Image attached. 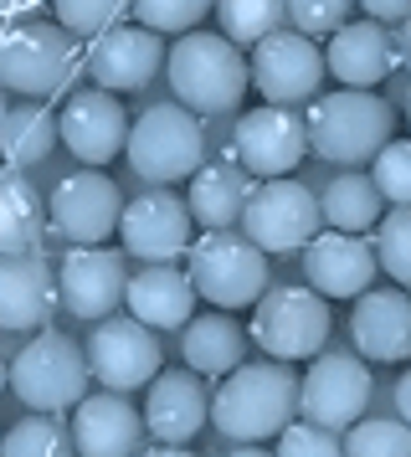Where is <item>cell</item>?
Instances as JSON below:
<instances>
[{
  "label": "cell",
  "instance_id": "9",
  "mask_svg": "<svg viewBox=\"0 0 411 457\" xmlns=\"http://www.w3.org/2000/svg\"><path fill=\"white\" fill-rule=\"evenodd\" d=\"M123 195L98 165H82L62 175L52 201H46V231H57L67 247H98L119 231Z\"/></svg>",
  "mask_w": 411,
  "mask_h": 457
},
{
  "label": "cell",
  "instance_id": "35",
  "mask_svg": "<svg viewBox=\"0 0 411 457\" xmlns=\"http://www.w3.org/2000/svg\"><path fill=\"white\" fill-rule=\"evenodd\" d=\"M129 11L139 26H155L160 37H185L216 11V0H129Z\"/></svg>",
  "mask_w": 411,
  "mask_h": 457
},
{
  "label": "cell",
  "instance_id": "6",
  "mask_svg": "<svg viewBox=\"0 0 411 457\" xmlns=\"http://www.w3.org/2000/svg\"><path fill=\"white\" fill-rule=\"evenodd\" d=\"M129 165L139 180L155 186H180L196 170L206 165V129L196 119V108H185L180 98L160 108H144L139 119L129 124Z\"/></svg>",
  "mask_w": 411,
  "mask_h": 457
},
{
  "label": "cell",
  "instance_id": "23",
  "mask_svg": "<svg viewBox=\"0 0 411 457\" xmlns=\"http://www.w3.org/2000/svg\"><path fill=\"white\" fill-rule=\"evenodd\" d=\"M144 411L129 406V391H108L103 386L98 395H82L72 406V442H78L82 457H129L144 453Z\"/></svg>",
  "mask_w": 411,
  "mask_h": 457
},
{
  "label": "cell",
  "instance_id": "33",
  "mask_svg": "<svg viewBox=\"0 0 411 457\" xmlns=\"http://www.w3.org/2000/svg\"><path fill=\"white\" fill-rule=\"evenodd\" d=\"M349 457H411V421L407 416H360L345 432Z\"/></svg>",
  "mask_w": 411,
  "mask_h": 457
},
{
  "label": "cell",
  "instance_id": "12",
  "mask_svg": "<svg viewBox=\"0 0 411 457\" xmlns=\"http://www.w3.org/2000/svg\"><path fill=\"white\" fill-rule=\"evenodd\" d=\"M308 154H314V145H308V119H298L288 104L247 108L242 119H237V129H231V160H242L257 180L293 175Z\"/></svg>",
  "mask_w": 411,
  "mask_h": 457
},
{
  "label": "cell",
  "instance_id": "43",
  "mask_svg": "<svg viewBox=\"0 0 411 457\" xmlns=\"http://www.w3.org/2000/svg\"><path fill=\"white\" fill-rule=\"evenodd\" d=\"M396 57H401V62L411 67V16L401 21V31H396Z\"/></svg>",
  "mask_w": 411,
  "mask_h": 457
},
{
  "label": "cell",
  "instance_id": "29",
  "mask_svg": "<svg viewBox=\"0 0 411 457\" xmlns=\"http://www.w3.org/2000/svg\"><path fill=\"white\" fill-rule=\"evenodd\" d=\"M46 231L37 186L26 180V170L0 160V252H31Z\"/></svg>",
  "mask_w": 411,
  "mask_h": 457
},
{
  "label": "cell",
  "instance_id": "28",
  "mask_svg": "<svg viewBox=\"0 0 411 457\" xmlns=\"http://www.w3.org/2000/svg\"><path fill=\"white\" fill-rule=\"evenodd\" d=\"M180 334H185V339H180L185 365H190V370H201L206 380H222V375H231L247 360V334H242V324H237L226 309L196 313Z\"/></svg>",
  "mask_w": 411,
  "mask_h": 457
},
{
  "label": "cell",
  "instance_id": "22",
  "mask_svg": "<svg viewBox=\"0 0 411 457\" xmlns=\"http://www.w3.org/2000/svg\"><path fill=\"white\" fill-rule=\"evenodd\" d=\"M349 339L375 365L411 360V293L401 283L396 288H365L349 309Z\"/></svg>",
  "mask_w": 411,
  "mask_h": 457
},
{
  "label": "cell",
  "instance_id": "38",
  "mask_svg": "<svg viewBox=\"0 0 411 457\" xmlns=\"http://www.w3.org/2000/svg\"><path fill=\"white\" fill-rule=\"evenodd\" d=\"M278 453L283 457H334V453H345V436H334L329 427L308 421V416H293L278 432Z\"/></svg>",
  "mask_w": 411,
  "mask_h": 457
},
{
  "label": "cell",
  "instance_id": "16",
  "mask_svg": "<svg viewBox=\"0 0 411 457\" xmlns=\"http://www.w3.org/2000/svg\"><path fill=\"white\" fill-rule=\"evenodd\" d=\"M57 288H62V309L72 319L98 324L123 303L129 293V272H123V252H113L108 242L98 247H72L57 262Z\"/></svg>",
  "mask_w": 411,
  "mask_h": 457
},
{
  "label": "cell",
  "instance_id": "14",
  "mask_svg": "<svg viewBox=\"0 0 411 457\" xmlns=\"http://www.w3.org/2000/svg\"><path fill=\"white\" fill-rule=\"evenodd\" d=\"M324 52L314 46V37H304L298 26L293 31H273L263 42L252 46V87L263 93L267 104H304L319 93L324 83Z\"/></svg>",
  "mask_w": 411,
  "mask_h": 457
},
{
  "label": "cell",
  "instance_id": "11",
  "mask_svg": "<svg viewBox=\"0 0 411 457\" xmlns=\"http://www.w3.org/2000/svg\"><path fill=\"white\" fill-rule=\"evenodd\" d=\"M319 221H324V206L319 195L288 175H273L252 190V201L242 211V231L257 242L263 252H298L319 237Z\"/></svg>",
  "mask_w": 411,
  "mask_h": 457
},
{
  "label": "cell",
  "instance_id": "27",
  "mask_svg": "<svg viewBox=\"0 0 411 457\" xmlns=\"http://www.w3.org/2000/svg\"><path fill=\"white\" fill-rule=\"evenodd\" d=\"M62 145V113L46 98H21L0 108V160L16 170H37Z\"/></svg>",
  "mask_w": 411,
  "mask_h": 457
},
{
  "label": "cell",
  "instance_id": "45",
  "mask_svg": "<svg viewBox=\"0 0 411 457\" xmlns=\"http://www.w3.org/2000/svg\"><path fill=\"white\" fill-rule=\"evenodd\" d=\"M407 124H411V98H407Z\"/></svg>",
  "mask_w": 411,
  "mask_h": 457
},
{
  "label": "cell",
  "instance_id": "13",
  "mask_svg": "<svg viewBox=\"0 0 411 457\" xmlns=\"http://www.w3.org/2000/svg\"><path fill=\"white\" fill-rule=\"evenodd\" d=\"M370 406V365L365 354L355 350H319L314 354V365L304 375V391H298V416L308 421H319L329 432H349Z\"/></svg>",
  "mask_w": 411,
  "mask_h": 457
},
{
  "label": "cell",
  "instance_id": "32",
  "mask_svg": "<svg viewBox=\"0 0 411 457\" xmlns=\"http://www.w3.org/2000/svg\"><path fill=\"white\" fill-rule=\"evenodd\" d=\"M216 21L237 46H257L288 26V0H216Z\"/></svg>",
  "mask_w": 411,
  "mask_h": 457
},
{
  "label": "cell",
  "instance_id": "3",
  "mask_svg": "<svg viewBox=\"0 0 411 457\" xmlns=\"http://www.w3.org/2000/svg\"><path fill=\"white\" fill-rule=\"evenodd\" d=\"M170 87L185 108L196 113H231L242 104L247 83H252V62L242 57V46L216 31H185L175 37L170 57H164Z\"/></svg>",
  "mask_w": 411,
  "mask_h": 457
},
{
  "label": "cell",
  "instance_id": "19",
  "mask_svg": "<svg viewBox=\"0 0 411 457\" xmlns=\"http://www.w3.org/2000/svg\"><path fill=\"white\" fill-rule=\"evenodd\" d=\"M62 145L72 149V160L78 165H108V160H119L123 145H129V119H123V104L119 93H108V87H82L67 98L62 108Z\"/></svg>",
  "mask_w": 411,
  "mask_h": 457
},
{
  "label": "cell",
  "instance_id": "31",
  "mask_svg": "<svg viewBox=\"0 0 411 457\" xmlns=\"http://www.w3.org/2000/svg\"><path fill=\"white\" fill-rule=\"evenodd\" d=\"M0 453L5 457H67V453H78V442H72V427H62V411H31V416H21L16 427H5Z\"/></svg>",
  "mask_w": 411,
  "mask_h": 457
},
{
  "label": "cell",
  "instance_id": "21",
  "mask_svg": "<svg viewBox=\"0 0 411 457\" xmlns=\"http://www.w3.org/2000/svg\"><path fill=\"white\" fill-rule=\"evenodd\" d=\"M206 416H211V391H206L201 370H160L149 380V395H144V427L155 442L164 447H190L201 436Z\"/></svg>",
  "mask_w": 411,
  "mask_h": 457
},
{
  "label": "cell",
  "instance_id": "8",
  "mask_svg": "<svg viewBox=\"0 0 411 457\" xmlns=\"http://www.w3.org/2000/svg\"><path fill=\"white\" fill-rule=\"evenodd\" d=\"M252 339L257 350H267L273 360H314V354L329 345V298L314 283L308 288H267L257 303H252Z\"/></svg>",
  "mask_w": 411,
  "mask_h": 457
},
{
  "label": "cell",
  "instance_id": "4",
  "mask_svg": "<svg viewBox=\"0 0 411 457\" xmlns=\"http://www.w3.org/2000/svg\"><path fill=\"white\" fill-rule=\"evenodd\" d=\"M304 119L314 154L345 170L370 165L390 145V129H396V113L386 98H375V87H340L319 104H308Z\"/></svg>",
  "mask_w": 411,
  "mask_h": 457
},
{
  "label": "cell",
  "instance_id": "15",
  "mask_svg": "<svg viewBox=\"0 0 411 457\" xmlns=\"http://www.w3.org/2000/svg\"><path fill=\"white\" fill-rule=\"evenodd\" d=\"M119 237H123V252L139 257V262H175L196 242L190 201H180L175 190H144L123 206Z\"/></svg>",
  "mask_w": 411,
  "mask_h": 457
},
{
  "label": "cell",
  "instance_id": "2",
  "mask_svg": "<svg viewBox=\"0 0 411 457\" xmlns=\"http://www.w3.org/2000/svg\"><path fill=\"white\" fill-rule=\"evenodd\" d=\"M82 62L78 31L52 16H26V21L0 26V87L16 98H57L67 93L72 72Z\"/></svg>",
  "mask_w": 411,
  "mask_h": 457
},
{
  "label": "cell",
  "instance_id": "1",
  "mask_svg": "<svg viewBox=\"0 0 411 457\" xmlns=\"http://www.w3.org/2000/svg\"><path fill=\"white\" fill-rule=\"evenodd\" d=\"M298 391L304 380L288 370V360H242L211 391V427L226 442H278V432L298 416Z\"/></svg>",
  "mask_w": 411,
  "mask_h": 457
},
{
  "label": "cell",
  "instance_id": "5",
  "mask_svg": "<svg viewBox=\"0 0 411 457\" xmlns=\"http://www.w3.org/2000/svg\"><path fill=\"white\" fill-rule=\"evenodd\" d=\"M185 272L211 309H252L267 293V252L231 227L196 237L185 252Z\"/></svg>",
  "mask_w": 411,
  "mask_h": 457
},
{
  "label": "cell",
  "instance_id": "18",
  "mask_svg": "<svg viewBox=\"0 0 411 457\" xmlns=\"http://www.w3.org/2000/svg\"><path fill=\"white\" fill-rule=\"evenodd\" d=\"M62 309L57 268L31 252H0V329L26 334L46 329V319Z\"/></svg>",
  "mask_w": 411,
  "mask_h": 457
},
{
  "label": "cell",
  "instance_id": "25",
  "mask_svg": "<svg viewBox=\"0 0 411 457\" xmlns=\"http://www.w3.org/2000/svg\"><path fill=\"white\" fill-rule=\"evenodd\" d=\"M123 303L134 319L144 324H155V329H185L190 319H196V303H201V293L190 283V272L185 268H170V262H149L129 278V293H123Z\"/></svg>",
  "mask_w": 411,
  "mask_h": 457
},
{
  "label": "cell",
  "instance_id": "10",
  "mask_svg": "<svg viewBox=\"0 0 411 457\" xmlns=\"http://www.w3.org/2000/svg\"><path fill=\"white\" fill-rule=\"evenodd\" d=\"M160 329L144 324L134 313H108L93 324L88 334V365H93V380L108 386V391H139L160 375Z\"/></svg>",
  "mask_w": 411,
  "mask_h": 457
},
{
  "label": "cell",
  "instance_id": "26",
  "mask_svg": "<svg viewBox=\"0 0 411 457\" xmlns=\"http://www.w3.org/2000/svg\"><path fill=\"white\" fill-rule=\"evenodd\" d=\"M257 190V175L242 165V160H206L196 175H190V216L196 227L216 231V227H242V211Z\"/></svg>",
  "mask_w": 411,
  "mask_h": 457
},
{
  "label": "cell",
  "instance_id": "30",
  "mask_svg": "<svg viewBox=\"0 0 411 457\" xmlns=\"http://www.w3.org/2000/svg\"><path fill=\"white\" fill-rule=\"evenodd\" d=\"M324 206V227H340V231H375V221L386 216V195L375 186V175H334L319 195Z\"/></svg>",
  "mask_w": 411,
  "mask_h": 457
},
{
  "label": "cell",
  "instance_id": "41",
  "mask_svg": "<svg viewBox=\"0 0 411 457\" xmlns=\"http://www.w3.org/2000/svg\"><path fill=\"white\" fill-rule=\"evenodd\" d=\"M52 0H0V21H26V16H41Z\"/></svg>",
  "mask_w": 411,
  "mask_h": 457
},
{
  "label": "cell",
  "instance_id": "34",
  "mask_svg": "<svg viewBox=\"0 0 411 457\" xmlns=\"http://www.w3.org/2000/svg\"><path fill=\"white\" fill-rule=\"evenodd\" d=\"M375 257L381 272H390V283L411 288V206H390L375 221Z\"/></svg>",
  "mask_w": 411,
  "mask_h": 457
},
{
  "label": "cell",
  "instance_id": "20",
  "mask_svg": "<svg viewBox=\"0 0 411 457\" xmlns=\"http://www.w3.org/2000/svg\"><path fill=\"white\" fill-rule=\"evenodd\" d=\"M375 272H381V257H375V237L365 231L329 227L304 247V278L324 298H360Z\"/></svg>",
  "mask_w": 411,
  "mask_h": 457
},
{
  "label": "cell",
  "instance_id": "42",
  "mask_svg": "<svg viewBox=\"0 0 411 457\" xmlns=\"http://www.w3.org/2000/svg\"><path fill=\"white\" fill-rule=\"evenodd\" d=\"M396 411H401V416L411 421V370L401 375V380H396Z\"/></svg>",
  "mask_w": 411,
  "mask_h": 457
},
{
  "label": "cell",
  "instance_id": "40",
  "mask_svg": "<svg viewBox=\"0 0 411 457\" xmlns=\"http://www.w3.org/2000/svg\"><path fill=\"white\" fill-rule=\"evenodd\" d=\"M355 5H360V11H365L370 21H407L411 16V0H355Z\"/></svg>",
  "mask_w": 411,
  "mask_h": 457
},
{
  "label": "cell",
  "instance_id": "7",
  "mask_svg": "<svg viewBox=\"0 0 411 457\" xmlns=\"http://www.w3.org/2000/svg\"><path fill=\"white\" fill-rule=\"evenodd\" d=\"M88 380H93L88 345L62 329H37V339L21 345V354L11 360V391L31 411H72L88 395Z\"/></svg>",
  "mask_w": 411,
  "mask_h": 457
},
{
  "label": "cell",
  "instance_id": "24",
  "mask_svg": "<svg viewBox=\"0 0 411 457\" xmlns=\"http://www.w3.org/2000/svg\"><path fill=\"white\" fill-rule=\"evenodd\" d=\"M329 72L340 78L345 87H381L396 72V37H390L381 21H345L334 37H329V52H324Z\"/></svg>",
  "mask_w": 411,
  "mask_h": 457
},
{
  "label": "cell",
  "instance_id": "17",
  "mask_svg": "<svg viewBox=\"0 0 411 457\" xmlns=\"http://www.w3.org/2000/svg\"><path fill=\"white\" fill-rule=\"evenodd\" d=\"M82 62H88V78L108 93H134L144 87L164 62V37L155 26H108L98 31L88 52H82Z\"/></svg>",
  "mask_w": 411,
  "mask_h": 457
},
{
  "label": "cell",
  "instance_id": "37",
  "mask_svg": "<svg viewBox=\"0 0 411 457\" xmlns=\"http://www.w3.org/2000/svg\"><path fill=\"white\" fill-rule=\"evenodd\" d=\"M129 11V0H52V16L78 37H98Z\"/></svg>",
  "mask_w": 411,
  "mask_h": 457
},
{
  "label": "cell",
  "instance_id": "39",
  "mask_svg": "<svg viewBox=\"0 0 411 457\" xmlns=\"http://www.w3.org/2000/svg\"><path fill=\"white\" fill-rule=\"evenodd\" d=\"M355 0H288V26H298L304 37H334L349 21Z\"/></svg>",
  "mask_w": 411,
  "mask_h": 457
},
{
  "label": "cell",
  "instance_id": "44",
  "mask_svg": "<svg viewBox=\"0 0 411 457\" xmlns=\"http://www.w3.org/2000/svg\"><path fill=\"white\" fill-rule=\"evenodd\" d=\"M0 391H11V365L0 360Z\"/></svg>",
  "mask_w": 411,
  "mask_h": 457
},
{
  "label": "cell",
  "instance_id": "36",
  "mask_svg": "<svg viewBox=\"0 0 411 457\" xmlns=\"http://www.w3.org/2000/svg\"><path fill=\"white\" fill-rule=\"evenodd\" d=\"M370 175L386 195V206H411V139H390L370 160Z\"/></svg>",
  "mask_w": 411,
  "mask_h": 457
}]
</instances>
